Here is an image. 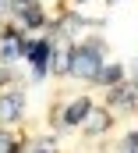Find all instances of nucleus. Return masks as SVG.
Returning <instances> with one entry per match:
<instances>
[{"mask_svg":"<svg viewBox=\"0 0 138 153\" xmlns=\"http://www.w3.org/2000/svg\"><path fill=\"white\" fill-rule=\"evenodd\" d=\"M120 153H138V135H128L124 146H120Z\"/></svg>","mask_w":138,"mask_h":153,"instance_id":"9b49d317","label":"nucleus"},{"mask_svg":"<svg viewBox=\"0 0 138 153\" xmlns=\"http://www.w3.org/2000/svg\"><path fill=\"white\" fill-rule=\"evenodd\" d=\"M11 11H14V14L21 18V25H29V29H39V25H43V14H39V7H35L32 0H14Z\"/></svg>","mask_w":138,"mask_h":153,"instance_id":"7ed1b4c3","label":"nucleus"},{"mask_svg":"<svg viewBox=\"0 0 138 153\" xmlns=\"http://www.w3.org/2000/svg\"><path fill=\"white\" fill-rule=\"evenodd\" d=\"M85 114H89V100L81 96V100H74L68 111H64V125H81V121H85Z\"/></svg>","mask_w":138,"mask_h":153,"instance_id":"423d86ee","label":"nucleus"},{"mask_svg":"<svg viewBox=\"0 0 138 153\" xmlns=\"http://www.w3.org/2000/svg\"><path fill=\"white\" fill-rule=\"evenodd\" d=\"M135 96H138V89H135V85H120V89L113 93V103H120V107H131V103H135Z\"/></svg>","mask_w":138,"mask_h":153,"instance_id":"6e6552de","label":"nucleus"},{"mask_svg":"<svg viewBox=\"0 0 138 153\" xmlns=\"http://www.w3.org/2000/svg\"><path fill=\"white\" fill-rule=\"evenodd\" d=\"M120 75H124V71H120L117 64H110V68H99V71H96V82H110V85H113V82H120Z\"/></svg>","mask_w":138,"mask_h":153,"instance_id":"1a4fd4ad","label":"nucleus"},{"mask_svg":"<svg viewBox=\"0 0 138 153\" xmlns=\"http://www.w3.org/2000/svg\"><path fill=\"white\" fill-rule=\"evenodd\" d=\"M85 125H89V132H103V128H110V117H106L103 111H92V107H89V114H85Z\"/></svg>","mask_w":138,"mask_h":153,"instance_id":"0eeeda50","label":"nucleus"},{"mask_svg":"<svg viewBox=\"0 0 138 153\" xmlns=\"http://www.w3.org/2000/svg\"><path fill=\"white\" fill-rule=\"evenodd\" d=\"M135 75H138V61H135Z\"/></svg>","mask_w":138,"mask_h":153,"instance_id":"2eb2a0df","label":"nucleus"},{"mask_svg":"<svg viewBox=\"0 0 138 153\" xmlns=\"http://www.w3.org/2000/svg\"><path fill=\"white\" fill-rule=\"evenodd\" d=\"M18 53H25V39L18 36V32H4V36H0V57L11 61V57H18Z\"/></svg>","mask_w":138,"mask_h":153,"instance_id":"20e7f679","label":"nucleus"},{"mask_svg":"<svg viewBox=\"0 0 138 153\" xmlns=\"http://www.w3.org/2000/svg\"><path fill=\"white\" fill-rule=\"evenodd\" d=\"M50 57H53V64H57L53 71H71V50H57V53L50 50Z\"/></svg>","mask_w":138,"mask_h":153,"instance_id":"9d476101","label":"nucleus"},{"mask_svg":"<svg viewBox=\"0 0 138 153\" xmlns=\"http://www.w3.org/2000/svg\"><path fill=\"white\" fill-rule=\"evenodd\" d=\"M103 68L99 61V43H89V46H74L71 50V71L81 78H96V71Z\"/></svg>","mask_w":138,"mask_h":153,"instance_id":"f257e3e1","label":"nucleus"},{"mask_svg":"<svg viewBox=\"0 0 138 153\" xmlns=\"http://www.w3.org/2000/svg\"><path fill=\"white\" fill-rule=\"evenodd\" d=\"M25 53H29V61H32L35 75H43V71H46V61H50V39H39V43H25Z\"/></svg>","mask_w":138,"mask_h":153,"instance_id":"f03ea898","label":"nucleus"},{"mask_svg":"<svg viewBox=\"0 0 138 153\" xmlns=\"http://www.w3.org/2000/svg\"><path fill=\"white\" fill-rule=\"evenodd\" d=\"M21 114V96L18 93H4L0 96V121H14Z\"/></svg>","mask_w":138,"mask_h":153,"instance_id":"39448f33","label":"nucleus"},{"mask_svg":"<svg viewBox=\"0 0 138 153\" xmlns=\"http://www.w3.org/2000/svg\"><path fill=\"white\" fill-rule=\"evenodd\" d=\"M14 150V139H11V135H4V132H0V153H11Z\"/></svg>","mask_w":138,"mask_h":153,"instance_id":"f8f14e48","label":"nucleus"},{"mask_svg":"<svg viewBox=\"0 0 138 153\" xmlns=\"http://www.w3.org/2000/svg\"><path fill=\"white\" fill-rule=\"evenodd\" d=\"M29 153H53V143H46V139H43V143H35Z\"/></svg>","mask_w":138,"mask_h":153,"instance_id":"ddd939ff","label":"nucleus"},{"mask_svg":"<svg viewBox=\"0 0 138 153\" xmlns=\"http://www.w3.org/2000/svg\"><path fill=\"white\" fill-rule=\"evenodd\" d=\"M11 4H14V0H0V18H4V14L11 11Z\"/></svg>","mask_w":138,"mask_h":153,"instance_id":"4468645a","label":"nucleus"}]
</instances>
